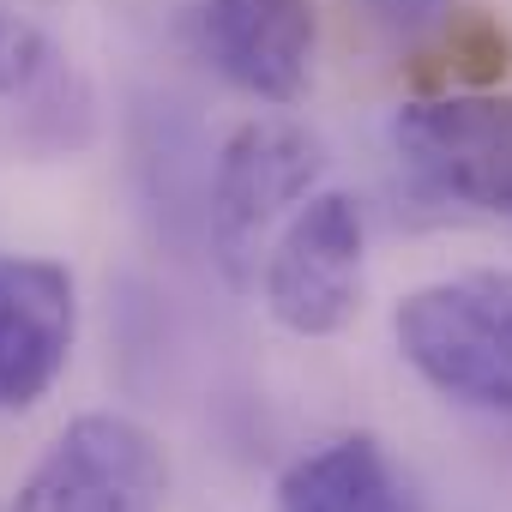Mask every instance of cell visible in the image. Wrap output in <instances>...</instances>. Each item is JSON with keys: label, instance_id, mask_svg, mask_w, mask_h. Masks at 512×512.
Segmentation results:
<instances>
[{"label": "cell", "instance_id": "9c48e42d", "mask_svg": "<svg viewBox=\"0 0 512 512\" xmlns=\"http://www.w3.org/2000/svg\"><path fill=\"white\" fill-rule=\"evenodd\" d=\"M49 61V43L43 31L13 7V0H0V97H19Z\"/></svg>", "mask_w": 512, "mask_h": 512}, {"label": "cell", "instance_id": "7a4b0ae2", "mask_svg": "<svg viewBox=\"0 0 512 512\" xmlns=\"http://www.w3.org/2000/svg\"><path fill=\"white\" fill-rule=\"evenodd\" d=\"M320 169H326V145L302 121L260 115L229 133V145L217 151V175H211V247L229 284H247L260 272L272 229L296 205L314 199Z\"/></svg>", "mask_w": 512, "mask_h": 512}, {"label": "cell", "instance_id": "8fae6325", "mask_svg": "<svg viewBox=\"0 0 512 512\" xmlns=\"http://www.w3.org/2000/svg\"><path fill=\"white\" fill-rule=\"evenodd\" d=\"M506 37L488 25V19H470V25H458L452 19V61H458V73L464 79H476V85H488V79H500L506 73Z\"/></svg>", "mask_w": 512, "mask_h": 512}, {"label": "cell", "instance_id": "8992f818", "mask_svg": "<svg viewBox=\"0 0 512 512\" xmlns=\"http://www.w3.org/2000/svg\"><path fill=\"white\" fill-rule=\"evenodd\" d=\"M79 332L73 272L55 260H0V410H31L67 368Z\"/></svg>", "mask_w": 512, "mask_h": 512}, {"label": "cell", "instance_id": "52a82bcc", "mask_svg": "<svg viewBox=\"0 0 512 512\" xmlns=\"http://www.w3.org/2000/svg\"><path fill=\"white\" fill-rule=\"evenodd\" d=\"M199 37L211 67L247 97L296 103L314 67V0H205Z\"/></svg>", "mask_w": 512, "mask_h": 512}, {"label": "cell", "instance_id": "ba28073f", "mask_svg": "<svg viewBox=\"0 0 512 512\" xmlns=\"http://www.w3.org/2000/svg\"><path fill=\"white\" fill-rule=\"evenodd\" d=\"M278 512H416V494L374 434H344L284 470Z\"/></svg>", "mask_w": 512, "mask_h": 512}, {"label": "cell", "instance_id": "5b68a950", "mask_svg": "<svg viewBox=\"0 0 512 512\" xmlns=\"http://www.w3.org/2000/svg\"><path fill=\"white\" fill-rule=\"evenodd\" d=\"M392 145L434 193L512 217V97H422L392 121Z\"/></svg>", "mask_w": 512, "mask_h": 512}, {"label": "cell", "instance_id": "6da1fadb", "mask_svg": "<svg viewBox=\"0 0 512 512\" xmlns=\"http://www.w3.org/2000/svg\"><path fill=\"white\" fill-rule=\"evenodd\" d=\"M392 338L434 392L512 416V272H464L404 296Z\"/></svg>", "mask_w": 512, "mask_h": 512}, {"label": "cell", "instance_id": "30bf717a", "mask_svg": "<svg viewBox=\"0 0 512 512\" xmlns=\"http://www.w3.org/2000/svg\"><path fill=\"white\" fill-rule=\"evenodd\" d=\"M350 13L362 25H374L380 37L422 43V37H434V31L452 25V0H350Z\"/></svg>", "mask_w": 512, "mask_h": 512}, {"label": "cell", "instance_id": "3957f363", "mask_svg": "<svg viewBox=\"0 0 512 512\" xmlns=\"http://www.w3.org/2000/svg\"><path fill=\"white\" fill-rule=\"evenodd\" d=\"M169 458L133 416H79L19 482L7 512H163Z\"/></svg>", "mask_w": 512, "mask_h": 512}, {"label": "cell", "instance_id": "277c9868", "mask_svg": "<svg viewBox=\"0 0 512 512\" xmlns=\"http://www.w3.org/2000/svg\"><path fill=\"white\" fill-rule=\"evenodd\" d=\"M368 223L350 193H314L266 247V308L296 338H332L362 308Z\"/></svg>", "mask_w": 512, "mask_h": 512}]
</instances>
